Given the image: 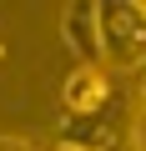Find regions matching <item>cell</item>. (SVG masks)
Listing matches in <instances>:
<instances>
[{"mask_svg": "<svg viewBox=\"0 0 146 151\" xmlns=\"http://www.w3.org/2000/svg\"><path fill=\"white\" fill-rule=\"evenodd\" d=\"M101 20V65L141 70L146 65V0H96Z\"/></svg>", "mask_w": 146, "mask_h": 151, "instance_id": "1", "label": "cell"}, {"mask_svg": "<svg viewBox=\"0 0 146 151\" xmlns=\"http://www.w3.org/2000/svg\"><path fill=\"white\" fill-rule=\"evenodd\" d=\"M60 111L65 121H91V116H106L116 111V81L106 65H76L60 86Z\"/></svg>", "mask_w": 146, "mask_h": 151, "instance_id": "2", "label": "cell"}, {"mask_svg": "<svg viewBox=\"0 0 146 151\" xmlns=\"http://www.w3.org/2000/svg\"><path fill=\"white\" fill-rule=\"evenodd\" d=\"M65 45L76 50V65H101V20H96V0H76L60 15Z\"/></svg>", "mask_w": 146, "mask_h": 151, "instance_id": "3", "label": "cell"}, {"mask_svg": "<svg viewBox=\"0 0 146 151\" xmlns=\"http://www.w3.org/2000/svg\"><path fill=\"white\" fill-rule=\"evenodd\" d=\"M0 151H40V146L25 141V136H0Z\"/></svg>", "mask_w": 146, "mask_h": 151, "instance_id": "4", "label": "cell"}, {"mask_svg": "<svg viewBox=\"0 0 146 151\" xmlns=\"http://www.w3.org/2000/svg\"><path fill=\"white\" fill-rule=\"evenodd\" d=\"M50 151H86V146H76V141H55Z\"/></svg>", "mask_w": 146, "mask_h": 151, "instance_id": "5", "label": "cell"}, {"mask_svg": "<svg viewBox=\"0 0 146 151\" xmlns=\"http://www.w3.org/2000/svg\"><path fill=\"white\" fill-rule=\"evenodd\" d=\"M141 111H146V76H141Z\"/></svg>", "mask_w": 146, "mask_h": 151, "instance_id": "6", "label": "cell"}]
</instances>
